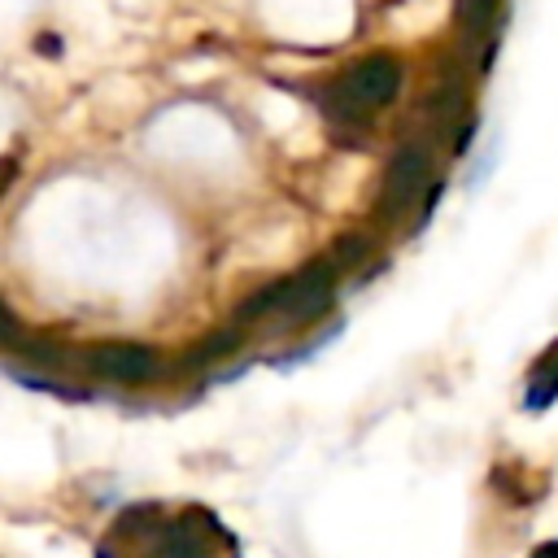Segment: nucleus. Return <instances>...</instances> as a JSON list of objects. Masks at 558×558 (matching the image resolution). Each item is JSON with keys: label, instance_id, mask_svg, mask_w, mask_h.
Masks as SVG:
<instances>
[{"label": "nucleus", "instance_id": "f257e3e1", "mask_svg": "<svg viewBox=\"0 0 558 558\" xmlns=\"http://www.w3.org/2000/svg\"><path fill=\"white\" fill-rule=\"evenodd\" d=\"M227 541L231 536L209 510L161 514V506L144 501L113 523L105 549H144V558H218V545Z\"/></svg>", "mask_w": 558, "mask_h": 558}, {"label": "nucleus", "instance_id": "f03ea898", "mask_svg": "<svg viewBox=\"0 0 558 558\" xmlns=\"http://www.w3.org/2000/svg\"><path fill=\"white\" fill-rule=\"evenodd\" d=\"M336 288H340V275L327 257L301 266L296 275H283V279H270L266 288H257L248 301H240L235 310V323L248 331L257 323H270L275 331H301V327H314L331 305H336Z\"/></svg>", "mask_w": 558, "mask_h": 558}, {"label": "nucleus", "instance_id": "7ed1b4c3", "mask_svg": "<svg viewBox=\"0 0 558 558\" xmlns=\"http://www.w3.org/2000/svg\"><path fill=\"white\" fill-rule=\"evenodd\" d=\"M405 83V65L392 57V52H371L362 61H353L327 92V109L349 118V122H362L371 113H379L384 105L397 100Z\"/></svg>", "mask_w": 558, "mask_h": 558}, {"label": "nucleus", "instance_id": "20e7f679", "mask_svg": "<svg viewBox=\"0 0 558 558\" xmlns=\"http://www.w3.org/2000/svg\"><path fill=\"white\" fill-rule=\"evenodd\" d=\"M432 148L423 144V140H405L397 153H392V161H388V170H384V187H379V214L384 218H401L418 196H423V187L432 183Z\"/></svg>", "mask_w": 558, "mask_h": 558}, {"label": "nucleus", "instance_id": "39448f33", "mask_svg": "<svg viewBox=\"0 0 558 558\" xmlns=\"http://www.w3.org/2000/svg\"><path fill=\"white\" fill-rule=\"evenodd\" d=\"M83 366L109 384H148L161 371V357L153 344H140V340H100L83 349Z\"/></svg>", "mask_w": 558, "mask_h": 558}, {"label": "nucleus", "instance_id": "423d86ee", "mask_svg": "<svg viewBox=\"0 0 558 558\" xmlns=\"http://www.w3.org/2000/svg\"><path fill=\"white\" fill-rule=\"evenodd\" d=\"M554 401H558V340L536 357V366H532V375H527V384H523V410L541 414V410H549Z\"/></svg>", "mask_w": 558, "mask_h": 558}, {"label": "nucleus", "instance_id": "0eeeda50", "mask_svg": "<svg viewBox=\"0 0 558 558\" xmlns=\"http://www.w3.org/2000/svg\"><path fill=\"white\" fill-rule=\"evenodd\" d=\"M235 349H244V327H240V323H231V327H222V331L205 336V340L183 357V366H209V362L231 357Z\"/></svg>", "mask_w": 558, "mask_h": 558}, {"label": "nucleus", "instance_id": "6e6552de", "mask_svg": "<svg viewBox=\"0 0 558 558\" xmlns=\"http://www.w3.org/2000/svg\"><path fill=\"white\" fill-rule=\"evenodd\" d=\"M371 240L366 235H340L336 244H331V266H336V275H353V270H362V262L371 257Z\"/></svg>", "mask_w": 558, "mask_h": 558}, {"label": "nucleus", "instance_id": "1a4fd4ad", "mask_svg": "<svg viewBox=\"0 0 558 558\" xmlns=\"http://www.w3.org/2000/svg\"><path fill=\"white\" fill-rule=\"evenodd\" d=\"M493 4H497V0H458V17H462L471 31H480V26H488Z\"/></svg>", "mask_w": 558, "mask_h": 558}, {"label": "nucleus", "instance_id": "9d476101", "mask_svg": "<svg viewBox=\"0 0 558 558\" xmlns=\"http://www.w3.org/2000/svg\"><path fill=\"white\" fill-rule=\"evenodd\" d=\"M17 340V314L0 301V344H13Z\"/></svg>", "mask_w": 558, "mask_h": 558}, {"label": "nucleus", "instance_id": "9b49d317", "mask_svg": "<svg viewBox=\"0 0 558 558\" xmlns=\"http://www.w3.org/2000/svg\"><path fill=\"white\" fill-rule=\"evenodd\" d=\"M527 558H558V541H541V545H536Z\"/></svg>", "mask_w": 558, "mask_h": 558}]
</instances>
